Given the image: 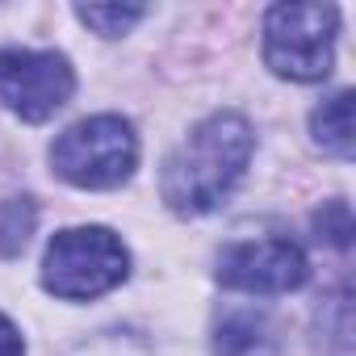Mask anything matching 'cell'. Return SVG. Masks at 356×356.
<instances>
[{"instance_id": "6da1fadb", "label": "cell", "mask_w": 356, "mask_h": 356, "mask_svg": "<svg viewBox=\"0 0 356 356\" xmlns=\"http://www.w3.org/2000/svg\"><path fill=\"white\" fill-rule=\"evenodd\" d=\"M252 147H256V134H252L248 118H239L231 109L197 122L193 134L163 159L159 193H163L168 210L185 214V218L210 214L248 172Z\"/></svg>"}, {"instance_id": "7a4b0ae2", "label": "cell", "mask_w": 356, "mask_h": 356, "mask_svg": "<svg viewBox=\"0 0 356 356\" xmlns=\"http://www.w3.org/2000/svg\"><path fill=\"white\" fill-rule=\"evenodd\" d=\"M51 168L76 189H118L138 168L134 126L118 113H97L67 126L51 143Z\"/></svg>"}, {"instance_id": "3957f363", "label": "cell", "mask_w": 356, "mask_h": 356, "mask_svg": "<svg viewBox=\"0 0 356 356\" xmlns=\"http://www.w3.org/2000/svg\"><path fill=\"white\" fill-rule=\"evenodd\" d=\"M126 273H130V252L105 227L59 231L47 243V256H42V285L55 298H67V302L101 298L113 285H122Z\"/></svg>"}, {"instance_id": "277c9868", "label": "cell", "mask_w": 356, "mask_h": 356, "mask_svg": "<svg viewBox=\"0 0 356 356\" xmlns=\"http://www.w3.org/2000/svg\"><path fill=\"white\" fill-rule=\"evenodd\" d=\"M339 9L331 5H273L264 17V63L285 80H323L335 59Z\"/></svg>"}, {"instance_id": "5b68a950", "label": "cell", "mask_w": 356, "mask_h": 356, "mask_svg": "<svg viewBox=\"0 0 356 356\" xmlns=\"http://www.w3.org/2000/svg\"><path fill=\"white\" fill-rule=\"evenodd\" d=\"M76 92L72 63L55 51H0V101L22 122L55 118Z\"/></svg>"}, {"instance_id": "8992f818", "label": "cell", "mask_w": 356, "mask_h": 356, "mask_svg": "<svg viewBox=\"0 0 356 356\" xmlns=\"http://www.w3.org/2000/svg\"><path fill=\"white\" fill-rule=\"evenodd\" d=\"M306 256L293 239H243L222 248L218 256V281L227 289L243 293H289L306 281Z\"/></svg>"}, {"instance_id": "52a82bcc", "label": "cell", "mask_w": 356, "mask_h": 356, "mask_svg": "<svg viewBox=\"0 0 356 356\" xmlns=\"http://www.w3.org/2000/svg\"><path fill=\"white\" fill-rule=\"evenodd\" d=\"M310 130H314V143L339 159H352L356 151V126H352V92H335L331 101H323L314 113H310Z\"/></svg>"}, {"instance_id": "ba28073f", "label": "cell", "mask_w": 356, "mask_h": 356, "mask_svg": "<svg viewBox=\"0 0 356 356\" xmlns=\"http://www.w3.org/2000/svg\"><path fill=\"white\" fill-rule=\"evenodd\" d=\"M268 343H273V335H268L264 318H256V314H231L214 339L218 356H268Z\"/></svg>"}, {"instance_id": "9c48e42d", "label": "cell", "mask_w": 356, "mask_h": 356, "mask_svg": "<svg viewBox=\"0 0 356 356\" xmlns=\"http://www.w3.org/2000/svg\"><path fill=\"white\" fill-rule=\"evenodd\" d=\"M143 13H147V9H138V5H80V9H76V17H80L84 26H92L97 34H105V38L126 34L134 22H143Z\"/></svg>"}, {"instance_id": "30bf717a", "label": "cell", "mask_w": 356, "mask_h": 356, "mask_svg": "<svg viewBox=\"0 0 356 356\" xmlns=\"http://www.w3.org/2000/svg\"><path fill=\"white\" fill-rule=\"evenodd\" d=\"M314 227H318V239H331L335 248H348V235H352V214H348V202H331L327 210H318Z\"/></svg>"}, {"instance_id": "8fae6325", "label": "cell", "mask_w": 356, "mask_h": 356, "mask_svg": "<svg viewBox=\"0 0 356 356\" xmlns=\"http://www.w3.org/2000/svg\"><path fill=\"white\" fill-rule=\"evenodd\" d=\"M0 356H26V339L5 314H0Z\"/></svg>"}]
</instances>
